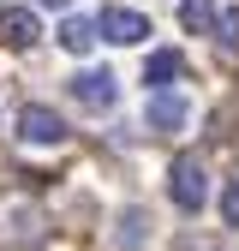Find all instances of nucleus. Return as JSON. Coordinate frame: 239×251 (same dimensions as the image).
Masks as SVG:
<instances>
[{
    "mask_svg": "<svg viewBox=\"0 0 239 251\" xmlns=\"http://www.w3.org/2000/svg\"><path fill=\"white\" fill-rule=\"evenodd\" d=\"M167 198H173L179 215H197V209H203V198H209V174H203L197 155H173V168H167Z\"/></svg>",
    "mask_w": 239,
    "mask_h": 251,
    "instance_id": "1",
    "label": "nucleus"
},
{
    "mask_svg": "<svg viewBox=\"0 0 239 251\" xmlns=\"http://www.w3.org/2000/svg\"><path fill=\"white\" fill-rule=\"evenodd\" d=\"M96 30H102V42H114V48H138L149 36V18L132 12V6H102L96 12Z\"/></svg>",
    "mask_w": 239,
    "mask_h": 251,
    "instance_id": "2",
    "label": "nucleus"
},
{
    "mask_svg": "<svg viewBox=\"0 0 239 251\" xmlns=\"http://www.w3.org/2000/svg\"><path fill=\"white\" fill-rule=\"evenodd\" d=\"M72 96H78V108H90V114H108V108H114V96H120V78H114V72H102V66H90V72H78V78H72Z\"/></svg>",
    "mask_w": 239,
    "mask_h": 251,
    "instance_id": "3",
    "label": "nucleus"
},
{
    "mask_svg": "<svg viewBox=\"0 0 239 251\" xmlns=\"http://www.w3.org/2000/svg\"><path fill=\"white\" fill-rule=\"evenodd\" d=\"M18 138H24V144H42V150H48V144H66V120H60L54 108H42V102H30V108L18 114Z\"/></svg>",
    "mask_w": 239,
    "mask_h": 251,
    "instance_id": "4",
    "label": "nucleus"
},
{
    "mask_svg": "<svg viewBox=\"0 0 239 251\" xmlns=\"http://www.w3.org/2000/svg\"><path fill=\"white\" fill-rule=\"evenodd\" d=\"M0 42H6V48H36L42 42V18L30 6H6V12H0Z\"/></svg>",
    "mask_w": 239,
    "mask_h": 251,
    "instance_id": "5",
    "label": "nucleus"
},
{
    "mask_svg": "<svg viewBox=\"0 0 239 251\" xmlns=\"http://www.w3.org/2000/svg\"><path fill=\"white\" fill-rule=\"evenodd\" d=\"M102 42V30H96V18H84V12H72L66 24H60V48H66V54H90V48H96Z\"/></svg>",
    "mask_w": 239,
    "mask_h": 251,
    "instance_id": "6",
    "label": "nucleus"
},
{
    "mask_svg": "<svg viewBox=\"0 0 239 251\" xmlns=\"http://www.w3.org/2000/svg\"><path fill=\"white\" fill-rule=\"evenodd\" d=\"M143 120H149V132H167V138H173V132H179V126H186V120H191V108H186V102H179V96H167V90H162V96H156V102H149V114H143Z\"/></svg>",
    "mask_w": 239,
    "mask_h": 251,
    "instance_id": "7",
    "label": "nucleus"
},
{
    "mask_svg": "<svg viewBox=\"0 0 239 251\" xmlns=\"http://www.w3.org/2000/svg\"><path fill=\"white\" fill-rule=\"evenodd\" d=\"M215 0H179V24H186V36H215Z\"/></svg>",
    "mask_w": 239,
    "mask_h": 251,
    "instance_id": "8",
    "label": "nucleus"
},
{
    "mask_svg": "<svg viewBox=\"0 0 239 251\" xmlns=\"http://www.w3.org/2000/svg\"><path fill=\"white\" fill-rule=\"evenodd\" d=\"M167 78H186V54H179V48H156V54H149V66H143V84H167Z\"/></svg>",
    "mask_w": 239,
    "mask_h": 251,
    "instance_id": "9",
    "label": "nucleus"
},
{
    "mask_svg": "<svg viewBox=\"0 0 239 251\" xmlns=\"http://www.w3.org/2000/svg\"><path fill=\"white\" fill-rule=\"evenodd\" d=\"M215 42H221L227 54H239V6H227V12L215 18Z\"/></svg>",
    "mask_w": 239,
    "mask_h": 251,
    "instance_id": "10",
    "label": "nucleus"
},
{
    "mask_svg": "<svg viewBox=\"0 0 239 251\" xmlns=\"http://www.w3.org/2000/svg\"><path fill=\"white\" fill-rule=\"evenodd\" d=\"M143 227H149V222H143V209H132L126 222H120V245H132V251H138V245H143Z\"/></svg>",
    "mask_w": 239,
    "mask_h": 251,
    "instance_id": "11",
    "label": "nucleus"
},
{
    "mask_svg": "<svg viewBox=\"0 0 239 251\" xmlns=\"http://www.w3.org/2000/svg\"><path fill=\"white\" fill-rule=\"evenodd\" d=\"M221 222L239 227V185H221Z\"/></svg>",
    "mask_w": 239,
    "mask_h": 251,
    "instance_id": "12",
    "label": "nucleus"
},
{
    "mask_svg": "<svg viewBox=\"0 0 239 251\" xmlns=\"http://www.w3.org/2000/svg\"><path fill=\"white\" fill-rule=\"evenodd\" d=\"M42 6H72V0H42Z\"/></svg>",
    "mask_w": 239,
    "mask_h": 251,
    "instance_id": "13",
    "label": "nucleus"
}]
</instances>
